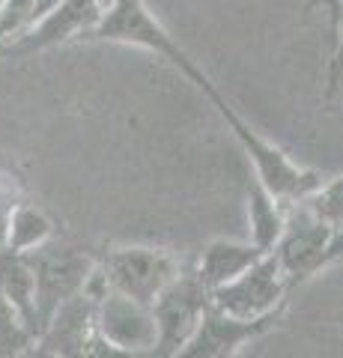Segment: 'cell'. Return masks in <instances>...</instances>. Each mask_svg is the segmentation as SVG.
<instances>
[{
  "instance_id": "cell-9",
  "label": "cell",
  "mask_w": 343,
  "mask_h": 358,
  "mask_svg": "<svg viewBox=\"0 0 343 358\" xmlns=\"http://www.w3.org/2000/svg\"><path fill=\"white\" fill-rule=\"evenodd\" d=\"M96 334L117 355H149L156 352L159 343V326L152 317V308L117 293V289H108L96 301Z\"/></svg>"
},
{
  "instance_id": "cell-3",
  "label": "cell",
  "mask_w": 343,
  "mask_h": 358,
  "mask_svg": "<svg viewBox=\"0 0 343 358\" xmlns=\"http://www.w3.org/2000/svg\"><path fill=\"white\" fill-rule=\"evenodd\" d=\"M331 236H335V227L319 221L302 200L286 203L284 233L275 242L272 254L278 257V266L290 289L316 275L319 268L331 266Z\"/></svg>"
},
{
  "instance_id": "cell-7",
  "label": "cell",
  "mask_w": 343,
  "mask_h": 358,
  "mask_svg": "<svg viewBox=\"0 0 343 358\" xmlns=\"http://www.w3.org/2000/svg\"><path fill=\"white\" fill-rule=\"evenodd\" d=\"M24 257L33 268V278H36V320L42 331V326L48 322V317L60 301L81 293L87 275H90V268L96 263L87 254L60 248L54 242L39 245L36 251H27Z\"/></svg>"
},
{
  "instance_id": "cell-5",
  "label": "cell",
  "mask_w": 343,
  "mask_h": 358,
  "mask_svg": "<svg viewBox=\"0 0 343 358\" xmlns=\"http://www.w3.org/2000/svg\"><path fill=\"white\" fill-rule=\"evenodd\" d=\"M98 266L105 268L110 289L140 301V305H152L161 289L182 272V263L173 254L161 248H143V245L108 251Z\"/></svg>"
},
{
  "instance_id": "cell-19",
  "label": "cell",
  "mask_w": 343,
  "mask_h": 358,
  "mask_svg": "<svg viewBox=\"0 0 343 358\" xmlns=\"http://www.w3.org/2000/svg\"><path fill=\"white\" fill-rule=\"evenodd\" d=\"M18 203H21V200H18V185H15V179L0 176V245H3V230H6L9 212H13Z\"/></svg>"
},
{
  "instance_id": "cell-18",
  "label": "cell",
  "mask_w": 343,
  "mask_h": 358,
  "mask_svg": "<svg viewBox=\"0 0 343 358\" xmlns=\"http://www.w3.org/2000/svg\"><path fill=\"white\" fill-rule=\"evenodd\" d=\"M33 6H36V0H3V6H0V48L30 27Z\"/></svg>"
},
{
  "instance_id": "cell-20",
  "label": "cell",
  "mask_w": 343,
  "mask_h": 358,
  "mask_svg": "<svg viewBox=\"0 0 343 358\" xmlns=\"http://www.w3.org/2000/svg\"><path fill=\"white\" fill-rule=\"evenodd\" d=\"M343 78V18H340V33H337V42H335V60H331V69H328V90H326V99L335 96V90Z\"/></svg>"
},
{
  "instance_id": "cell-21",
  "label": "cell",
  "mask_w": 343,
  "mask_h": 358,
  "mask_svg": "<svg viewBox=\"0 0 343 358\" xmlns=\"http://www.w3.org/2000/svg\"><path fill=\"white\" fill-rule=\"evenodd\" d=\"M0 6H3V0H0Z\"/></svg>"
},
{
  "instance_id": "cell-16",
  "label": "cell",
  "mask_w": 343,
  "mask_h": 358,
  "mask_svg": "<svg viewBox=\"0 0 343 358\" xmlns=\"http://www.w3.org/2000/svg\"><path fill=\"white\" fill-rule=\"evenodd\" d=\"M302 203L328 227H343V173L328 182H319Z\"/></svg>"
},
{
  "instance_id": "cell-11",
  "label": "cell",
  "mask_w": 343,
  "mask_h": 358,
  "mask_svg": "<svg viewBox=\"0 0 343 358\" xmlns=\"http://www.w3.org/2000/svg\"><path fill=\"white\" fill-rule=\"evenodd\" d=\"M96 334V301L84 293H75L60 301L48 322L36 334L30 350L39 355H87Z\"/></svg>"
},
{
  "instance_id": "cell-22",
  "label": "cell",
  "mask_w": 343,
  "mask_h": 358,
  "mask_svg": "<svg viewBox=\"0 0 343 358\" xmlns=\"http://www.w3.org/2000/svg\"><path fill=\"white\" fill-rule=\"evenodd\" d=\"M0 248H3V245H0Z\"/></svg>"
},
{
  "instance_id": "cell-10",
  "label": "cell",
  "mask_w": 343,
  "mask_h": 358,
  "mask_svg": "<svg viewBox=\"0 0 343 358\" xmlns=\"http://www.w3.org/2000/svg\"><path fill=\"white\" fill-rule=\"evenodd\" d=\"M108 0H60L45 18H39L33 27H27L21 36L9 39L0 54L6 57H24L33 51L54 48L72 36H87L90 27L98 21Z\"/></svg>"
},
{
  "instance_id": "cell-1",
  "label": "cell",
  "mask_w": 343,
  "mask_h": 358,
  "mask_svg": "<svg viewBox=\"0 0 343 358\" xmlns=\"http://www.w3.org/2000/svg\"><path fill=\"white\" fill-rule=\"evenodd\" d=\"M84 39H96V42H123V45H140V48L156 51L159 57H164L170 66H176L188 81L197 90L209 93L215 84L197 69L194 60L180 48L168 30L159 24V18L149 13L143 0H108L98 21L90 27Z\"/></svg>"
},
{
  "instance_id": "cell-4",
  "label": "cell",
  "mask_w": 343,
  "mask_h": 358,
  "mask_svg": "<svg viewBox=\"0 0 343 358\" xmlns=\"http://www.w3.org/2000/svg\"><path fill=\"white\" fill-rule=\"evenodd\" d=\"M212 305V293L209 287L197 278V272H182L161 289L152 301V317L159 326V343L152 355H164L170 358L188 343V338L194 334V329L200 326V317L206 308Z\"/></svg>"
},
{
  "instance_id": "cell-2",
  "label": "cell",
  "mask_w": 343,
  "mask_h": 358,
  "mask_svg": "<svg viewBox=\"0 0 343 358\" xmlns=\"http://www.w3.org/2000/svg\"><path fill=\"white\" fill-rule=\"evenodd\" d=\"M206 99L215 105L221 120L227 122V129L233 131V138L239 141V147L245 150L248 162L254 167V176H257L260 182L281 200V203H295V200H305L319 182H323V176H319L316 171L298 167L284 150H278L275 143H269L260 131H254L215 87L206 93Z\"/></svg>"
},
{
  "instance_id": "cell-6",
  "label": "cell",
  "mask_w": 343,
  "mask_h": 358,
  "mask_svg": "<svg viewBox=\"0 0 343 358\" xmlns=\"http://www.w3.org/2000/svg\"><path fill=\"white\" fill-rule=\"evenodd\" d=\"M290 284L278 266V257L265 251L254 266H248L230 284L212 289V305L233 317H265L272 310H281Z\"/></svg>"
},
{
  "instance_id": "cell-12",
  "label": "cell",
  "mask_w": 343,
  "mask_h": 358,
  "mask_svg": "<svg viewBox=\"0 0 343 358\" xmlns=\"http://www.w3.org/2000/svg\"><path fill=\"white\" fill-rule=\"evenodd\" d=\"M265 251H260L254 242H227V239H215L209 242L200 260H197V278L209 287V293L218 287L230 284L233 278H239L248 266H254Z\"/></svg>"
},
{
  "instance_id": "cell-13",
  "label": "cell",
  "mask_w": 343,
  "mask_h": 358,
  "mask_svg": "<svg viewBox=\"0 0 343 358\" xmlns=\"http://www.w3.org/2000/svg\"><path fill=\"white\" fill-rule=\"evenodd\" d=\"M0 287L3 296L9 299V305L18 313V320L27 326V331L36 341L39 334V320H36V278L27 263L24 254H13L6 248H0Z\"/></svg>"
},
{
  "instance_id": "cell-8",
  "label": "cell",
  "mask_w": 343,
  "mask_h": 358,
  "mask_svg": "<svg viewBox=\"0 0 343 358\" xmlns=\"http://www.w3.org/2000/svg\"><path fill=\"white\" fill-rule=\"evenodd\" d=\"M281 310H272L265 317H233V313L218 310L215 305H209L206 313L200 317V326L194 329V334L188 338L176 358H230L239 355L242 346H248L254 341H260L263 334H269L281 320Z\"/></svg>"
},
{
  "instance_id": "cell-14",
  "label": "cell",
  "mask_w": 343,
  "mask_h": 358,
  "mask_svg": "<svg viewBox=\"0 0 343 358\" xmlns=\"http://www.w3.org/2000/svg\"><path fill=\"white\" fill-rule=\"evenodd\" d=\"M284 215H286V203H281L257 176H251V182H248V227H251V242L257 245L260 251H272L275 242L281 239Z\"/></svg>"
},
{
  "instance_id": "cell-15",
  "label": "cell",
  "mask_w": 343,
  "mask_h": 358,
  "mask_svg": "<svg viewBox=\"0 0 343 358\" xmlns=\"http://www.w3.org/2000/svg\"><path fill=\"white\" fill-rule=\"evenodd\" d=\"M54 239V224L42 209L18 203L9 212L6 230H3V248L13 254H27L36 251L39 245H45Z\"/></svg>"
},
{
  "instance_id": "cell-17",
  "label": "cell",
  "mask_w": 343,
  "mask_h": 358,
  "mask_svg": "<svg viewBox=\"0 0 343 358\" xmlns=\"http://www.w3.org/2000/svg\"><path fill=\"white\" fill-rule=\"evenodd\" d=\"M30 346H33V334L18 320V313L3 296V287H0V355H21L30 352Z\"/></svg>"
}]
</instances>
